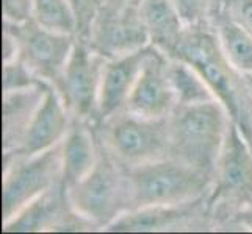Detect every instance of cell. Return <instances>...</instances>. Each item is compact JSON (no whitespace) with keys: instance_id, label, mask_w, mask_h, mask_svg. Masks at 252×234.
<instances>
[{"instance_id":"1","label":"cell","mask_w":252,"mask_h":234,"mask_svg":"<svg viewBox=\"0 0 252 234\" xmlns=\"http://www.w3.org/2000/svg\"><path fill=\"white\" fill-rule=\"evenodd\" d=\"M169 58H177L194 67L225 108L232 122L249 139L252 125V99L238 72L224 53L212 25H188L179 46Z\"/></svg>"},{"instance_id":"2","label":"cell","mask_w":252,"mask_h":234,"mask_svg":"<svg viewBox=\"0 0 252 234\" xmlns=\"http://www.w3.org/2000/svg\"><path fill=\"white\" fill-rule=\"evenodd\" d=\"M252 206V147L230 122L207 194L215 231H241L240 217Z\"/></svg>"},{"instance_id":"3","label":"cell","mask_w":252,"mask_h":234,"mask_svg":"<svg viewBox=\"0 0 252 234\" xmlns=\"http://www.w3.org/2000/svg\"><path fill=\"white\" fill-rule=\"evenodd\" d=\"M168 122L169 156L213 178L232 122L225 108L218 100L177 105Z\"/></svg>"},{"instance_id":"4","label":"cell","mask_w":252,"mask_h":234,"mask_svg":"<svg viewBox=\"0 0 252 234\" xmlns=\"http://www.w3.org/2000/svg\"><path fill=\"white\" fill-rule=\"evenodd\" d=\"M67 194L77 212L94 223L99 231H105L113 222L130 211L128 167L100 142L94 167L79 183L67 187Z\"/></svg>"},{"instance_id":"5","label":"cell","mask_w":252,"mask_h":234,"mask_svg":"<svg viewBox=\"0 0 252 234\" xmlns=\"http://www.w3.org/2000/svg\"><path fill=\"white\" fill-rule=\"evenodd\" d=\"M130 211L157 205H176L205 197L212 178L172 156L128 169Z\"/></svg>"},{"instance_id":"6","label":"cell","mask_w":252,"mask_h":234,"mask_svg":"<svg viewBox=\"0 0 252 234\" xmlns=\"http://www.w3.org/2000/svg\"><path fill=\"white\" fill-rule=\"evenodd\" d=\"M95 130L105 149L128 169L169 156L168 117L149 119L123 109L95 124Z\"/></svg>"},{"instance_id":"7","label":"cell","mask_w":252,"mask_h":234,"mask_svg":"<svg viewBox=\"0 0 252 234\" xmlns=\"http://www.w3.org/2000/svg\"><path fill=\"white\" fill-rule=\"evenodd\" d=\"M62 181V142L30 156L3 158L2 222L11 219L47 189Z\"/></svg>"},{"instance_id":"8","label":"cell","mask_w":252,"mask_h":234,"mask_svg":"<svg viewBox=\"0 0 252 234\" xmlns=\"http://www.w3.org/2000/svg\"><path fill=\"white\" fill-rule=\"evenodd\" d=\"M103 64L105 58L95 53L86 39L77 36L72 53L55 84L72 117L97 124Z\"/></svg>"},{"instance_id":"9","label":"cell","mask_w":252,"mask_h":234,"mask_svg":"<svg viewBox=\"0 0 252 234\" xmlns=\"http://www.w3.org/2000/svg\"><path fill=\"white\" fill-rule=\"evenodd\" d=\"M3 233H79L99 231L74 209L67 187L60 181L27 206L2 222Z\"/></svg>"},{"instance_id":"10","label":"cell","mask_w":252,"mask_h":234,"mask_svg":"<svg viewBox=\"0 0 252 234\" xmlns=\"http://www.w3.org/2000/svg\"><path fill=\"white\" fill-rule=\"evenodd\" d=\"M19 42V56L39 80L57 84L72 53L77 36L42 27L34 19L25 24L3 22Z\"/></svg>"},{"instance_id":"11","label":"cell","mask_w":252,"mask_h":234,"mask_svg":"<svg viewBox=\"0 0 252 234\" xmlns=\"http://www.w3.org/2000/svg\"><path fill=\"white\" fill-rule=\"evenodd\" d=\"M110 233H177L215 231L207 208V195L196 200L157 205L132 209L113 222L105 230Z\"/></svg>"},{"instance_id":"12","label":"cell","mask_w":252,"mask_h":234,"mask_svg":"<svg viewBox=\"0 0 252 234\" xmlns=\"http://www.w3.org/2000/svg\"><path fill=\"white\" fill-rule=\"evenodd\" d=\"M85 39L95 53L105 59L132 53L151 44L138 10L115 11L100 8Z\"/></svg>"},{"instance_id":"13","label":"cell","mask_w":252,"mask_h":234,"mask_svg":"<svg viewBox=\"0 0 252 234\" xmlns=\"http://www.w3.org/2000/svg\"><path fill=\"white\" fill-rule=\"evenodd\" d=\"M168 63L169 56L152 46L128 97L127 111L149 119L169 117L177 103L169 80Z\"/></svg>"},{"instance_id":"14","label":"cell","mask_w":252,"mask_h":234,"mask_svg":"<svg viewBox=\"0 0 252 234\" xmlns=\"http://www.w3.org/2000/svg\"><path fill=\"white\" fill-rule=\"evenodd\" d=\"M72 116L54 84L44 81L41 102L24 133L19 147L3 158L30 156L58 145L66 136Z\"/></svg>"},{"instance_id":"15","label":"cell","mask_w":252,"mask_h":234,"mask_svg":"<svg viewBox=\"0 0 252 234\" xmlns=\"http://www.w3.org/2000/svg\"><path fill=\"white\" fill-rule=\"evenodd\" d=\"M152 46H146L132 53L105 59L102 71L100 94H99V120L107 119L126 109L130 94L140 77L143 64Z\"/></svg>"},{"instance_id":"16","label":"cell","mask_w":252,"mask_h":234,"mask_svg":"<svg viewBox=\"0 0 252 234\" xmlns=\"http://www.w3.org/2000/svg\"><path fill=\"white\" fill-rule=\"evenodd\" d=\"M100 141L95 124L72 117L62 141V183L71 187L83 180L99 158Z\"/></svg>"},{"instance_id":"17","label":"cell","mask_w":252,"mask_h":234,"mask_svg":"<svg viewBox=\"0 0 252 234\" xmlns=\"http://www.w3.org/2000/svg\"><path fill=\"white\" fill-rule=\"evenodd\" d=\"M138 11L151 46L171 56L188 27L174 0H143Z\"/></svg>"},{"instance_id":"18","label":"cell","mask_w":252,"mask_h":234,"mask_svg":"<svg viewBox=\"0 0 252 234\" xmlns=\"http://www.w3.org/2000/svg\"><path fill=\"white\" fill-rule=\"evenodd\" d=\"M44 81L30 89L8 91L2 95V150L3 155L14 152L19 147L25 130L36 111Z\"/></svg>"},{"instance_id":"19","label":"cell","mask_w":252,"mask_h":234,"mask_svg":"<svg viewBox=\"0 0 252 234\" xmlns=\"http://www.w3.org/2000/svg\"><path fill=\"white\" fill-rule=\"evenodd\" d=\"M213 28L230 64L241 74L252 72V34L224 10L215 19Z\"/></svg>"},{"instance_id":"20","label":"cell","mask_w":252,"mask_h":234,"mask_svg":"<svg viewBox=\"0 0 252 234\" xmlns=\"http://www.w3.org/2000/svg\"><path fill=\"white\" fill-rule=\"evenodd\" d=\"M168 72L177 105H194L216 100L204 78L188 63L177 58H169Z\"/></svg>"},{"instance_id":"21","label":"cell","mask_w":252,"mask_h":234,"mask_svg":"<svg viewBox=\"0 0 252 234\" xmlns=\"http://www.w3.org/2000/svg\"><path fill=\"white\" fill-rule=\"evenodd\" d=\"M33 19L46 28L77 36V17L69 0H33Z\"/></svg>"},{"instance_id":"22","label":"cell","mask_w":252,"mask_h":234,"mask_svg":"<svg viewBox=\"0 0 252 234\" xmlns=\"http://www.w3.org/2000/svg\"><path fill=\"white\" fill-rule=\"evenodd\" d=\"M225 0H174L187 25H212L224 10Z\"/></svg>"},{"instance_id":"23","label":"cell","mask_w":252,"mask_h":234,"mask_svg":"<svg viewBox=\"0 0 252 234\" xmlns=\"http://www.w3.org/2000/svg\"><path fill=\"white\" fill-rule=\"evenodd\" d=\"M2 77H3L2 78L3 92L30 89V88H34V86L41 84V81H42L30 71V67L25 64L21 58H16V59H11V61L3 63Z\"/></svg>"},{"instance_id":"24","label":"cell","mask_w":252,"mask_h":234,"mask_svg":"<svg viewBox=\"0 0 252 234\" xmlns=\"http://www.w3.org/2000/svg\"><path fill=\"white\" fill-rule=\"evenodd\" d=\"M69 2H71L77 17V36L85 39L100 10L102 0H69Z\"/></svg>"},{"instance_id":"25","label":"cell","mask_w":252,"mask_h":234,"mask_svg":"<svg viewBox=\"0 0 252 234\" xmlns=\"http://www.w3.org/2000/svg\"><path fill=\"white\" fill-rule=\"evenodd\" d=\"M3 22L25 24L33 19V0H2Z\"/></svg>"},{"instance_id":"26","label":"cell","mask_w":252,"mask_h":234,"mask_svg":"<svg viewBox=\"0 0 252 234\" xmlns=\"http://www.w3.org/2000/svg\"><path fill=\"white\" fill-rule=\"evenodd\" d=\"M224 11L252 34V0H225Z\"/></svg>"},{"instance_id":"27","label":"cell","mask_w":252,"mask_h":234,"mask_svg":"<svg viewBox=\"0 0 252 234\" xmlns=\"http://www.w3.org/2000/svg\"><path fill=\"white\" fill-rule=\"evenodd\" d=\"M143 0H102L100 8L115 11H126V10H140Z\"/></svg>"},{"instance_id":"28","label":"cell","mask_w":252,"mask_h":234,"mask_svg":"<svg viewBox=\"0 0 252 234\" xmlns=\"http://www.w3.org/2000/svg\"><path fill=\"white\" fill-rule=\"evenodd\" d=\"M238 223H240L241 231H252V206L245 214H241Z\"/></svg>"},{"instance_id":"29","label":"cell","mask_w":252,"mask_h":234,"mask_svg":"<svg viewBox=\"0 0 252 234\" xmlns=\"http://www.w3.org/2000/svg\"><path fill=\"white\" fill-rule=\"evenodd\" d=\"M243 81H245V86H246V89H248L251 99H252V72L243 74Z\"/></svg>"},{"instance_id":"30","label":"cell","mask_w":252,"mask_h":234,"mask_svg":"<svg viewBox=\"0 0 252 234\" xmlns=\"http://www.w3.org/2000/svg\"><path fill=\"white\" fill-rule=\"evenodd\" d=\"M248 142L251 144V147H252V125H251V134H249V139H248Z\"/></svg>"}]
</instances>
